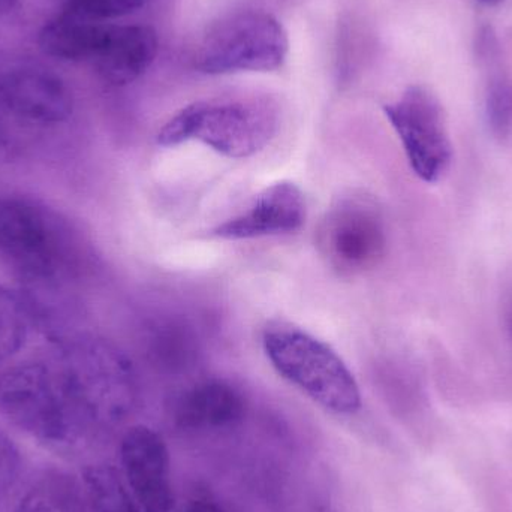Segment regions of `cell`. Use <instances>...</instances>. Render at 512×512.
Segmentation results:
<instances>
[{
  "label": "cell",
  "instance_id": "cell-5",
  "mask_svg": "<svg viewBox=\"0 0 512 512\" xmlns=\"http://www.w3.org/2000/svg\"><path fill=\"white\" fill-rule=\"evenodd\" d=\"M262 346L274 370L322 408L340 415L361 408L354 375L327 343L294 325L274 322L265 328Z\"/></svg>",
  "mask_w": 512,
  "mask_h": 512
},
{
  "label": "cell",
  "instance_id": "cell-24",
  "mask_svg": "<svg viewBox=\"0 0 512 512\" xmlns=\"http://www.w3.org/2000/svg\"><path fill=\"white\" fill-rule=\"evenodd\" d=\"M510 327H511V331H512V313H511V316H510Z\"/></svg>",
  "mask_w": 512,
  "mask_h": 512
},
{
  "label": "cell",
  "instance_id": "cell-16",
  "mask_svg": "<svg viewBox=\"0 0 512 512\" xmlns=\"http://www.w3.org/2000/svg\"><path fill=\"white\" fill-rule=\"evenodd\" d=\"M487 122L498 138H507L512 132V81L504 75L490 80L487 90Z\"/></svg>",
  "mask_w": 512,
  "mask_h": 512
},
{
  "label": "cell",
  "instance_id": "cell-11",
  "mask_svg": "<svg viewBox=\"0 0 512 512\" xmlns=\"http://www.w3.org/2000/svg\"><path fill=\"white\" fill-rule=\"evenodd\" d=\"M120 460L129 489L141 511L174 510L170 453L159 433L146 426L129 429L120 445Z\"/></svg>",
  "mask_w": 512,
  "mask_h": 512
},
{
  "label": "cell",
  "instance_id": "cell-8",
  "mask_svg": "<svg viewBox=\"0 0 512 512\" xmlns=\"http://www.w3.org/2000/svg\"><path fill=\"white\" fill-rule=\"evenodd\" d=\"M385 230L375 204L363 195L339 198L318 231V248L328 264L342 274L375 267L385 252Z\"/></svg>",
  "mask_w": 512,
  "mask_h": 512
},
{
  "label": "cell",
  "instance_id": "cell-15",
  "mask_svg": "<svg viewBox=\"0 0 512 512\" xmlns=\"http://www.w3.org/2000/svg\"><path fill=\"white\" fill-rule=\"evenodd\" d=\"M32 321L29 303L0 285V361L14 357L24 348Z\"/></svg>",
  "mask_w": 512,
  "mask_h": 512
},
{
  "label": "cell",
  "instance_id": "cell-23",
  "mask_svg": "<svg viewBox=\"0 0 512 512\" xmlns=\"http://www.w3.org/2000/svg\"><path fill=\"white\" fill-rule=\"evenodd\" d=\"M478 2L483 3V5L487 6H496L499 5V3L504 2V0H478Z\"/></svg>",
  "mask_w": 512,
  "mask_h": 512
},
{
  "label": "cell",
  "instance_id": "cell-12",
  "mask_svg": "<svg viewBox=\"0 0 512 512\" xmlns=\"http://www.w3.org/2000/svg\"><path fill=\"white\" fill-rule=\"evenodd\" d=\"M306 201L292 182H277L259 192L240 215L212 231L224 240H249L294 233L303 227Z\"/></svg>",
  "mask_w": 512,
  "mask_h": 512
},
{
  "label": "cell",
  "instance_id": "cell-7",
  "mask_svg": "<svg viewBox=\"0 0 512 512\" xmlns=\"http://www.w3.org/2000/svg\"><path fill=\"white\" fill-rule=\"evenodd\" d=\"M56 363L87 426L114 420L128 408L131 369L125 357L104 340H69Z\"/></svg>",
  "mask_w": 512,
  "mask_h": 512
},
{
  "label": "cell",
  "instance_id": "cell-18",
  "mask_svg": "<svg viewBox=\"0 0 512 512\" xmlns=\"http://www.w3.org/2000/svg\"><path fill=\"white\" fill-rule=\"evenodd\" d=\"M146 0H66L65 11L92 20L110 21L138 11Z\"/></svg>",
  "mask_w": 512,
  "mask_h": 512
},
{
  "label": "cell",
  "instance_id": "cell-22",
  "mask_svg": "<svg viewBox=\"0 0 512 512\" xmlns=\"http://www.w3.org/2000/svg\"><path fill=\"white\" fill-rule=\"evenodd\" d=\"M8 120V117H6L5 114L2 113V110H0V146H2L6 140V132H8V129H6V122H8Z\"/></svg>",
  "mask_w": 512,
  "mask_h": 512
},
{
  "label": "cell",
  "instance_id": "cell-21",
  "mask_svg": "<svg viewBox=\"0 0 512 512\" xmlns=\"http://www.w3.org/2000/svg\"><path fill=\"white\" fill-rule=\"evenodd\" d=\"M18 0H0V17L11 14L17 8Z\"/></svg>",
  "mask_w": 512,
  "mask_h": 512
},
{
  "label": "cell",
  "instance_id": "cell-9",
  "mask_svg": "<svg viewBox=\"0 0 512 512\" xmlns=\"http://www.w3.org/2000/svg\"><path fill=\"white\" fill-rule=\"evenodd\" d=\"M384 113L414 173L424 182L441 179L451 162V143L435 96L423 87H409L396 102L385 105Z\"/></svg>",
  "mask_w": 512,
  "mask_h": 512
},
{
  "label": "cell",
  "instance_id": "cell-13",
  "mask_svg": "<svg viewBox=\"0 0 512 512\" xmlns=\"http://www.w3.org/2000/svg\"><path fill=\"white\" fill-rule=\"evenodd\" d=\"M245 409V399L233 385L210 381L183 394L174 417L182 429L216 430L239 423Z\"/></svg>",
  "mask_w": 512,
  "mask_h": 512
},
{
  "label": "cell",
  "instance_id": "cell-3",
  "mask_svg": "<svg viewBox=\"0 0 512 512\" xmlns=\"http://www.w3.org/2000/svg\"><path fill=\"white\" fill-rule=\"evenodd\" d=\"M279 128V108L267 96H233L192 102L158 132L156 143L174 147L198 140L227 158L261 152Z\"/></svg>",
  "mask_w": 512,
  "mask_h": 512
},
{
  "label": "cell",
  "instance_id": "cell-17",
  "mask_svg": "<svg viewBox=\"0 0 512 512\" xmlns=\"http://www.w3.org/2000/svg\"><path fill=\"white\" fill-rule=\"evenodd\" d=\"M15 512H80L77 502L65 487L45 484L30 490Z\"/></svg>",
  "mask_w": 512,
  "mask_h": 512
},
{
  "label": "cell",
  "instance_id": "cell-14",
  "mask_svg": "<svg viewBox=\"0 0 512 512\" xmlns=\"http://www.w3.org/2000/svg\"><path fill=\"white\" fill-rule=\"evenodd\" d=\"M84 489L93 512H138L134 496L129 495L116 469L93 465L84 469Z\"/></svg>",
  "mask_w": 512,
  "mask_h": 512
},
{
  "label": "cell",
  "instance_id": "cell-4",
  "mask_svg": "<svg viewBox=\"0 0 512 512\" xmlns=\"http://www.w3.org/2000/svg\"><path fill=\"white\" fill-rule=\"evenodd\" d=\"M0 411L18 429L51 447L75 444L89 429L56 361L9 369L0 378Z\"/></svg>",
  "mask_w": 512,
  "mask_h": 512
},
{
  "label": "cell",
  "instance_id": "cell-1",
  "mask_svg": "<svg viewBox=\"0 0 512 512\" xmlns=\"http://www.w3.org/2000/svg\"><path fill=\"white\" fill-rule=\"evenodd\" d=\"M0 256L38 300L60 294L87 262L83 240L65 218L20 197L0 200Z\"/></svg>",
  "mask_w": 512,
  "mask_h": 512
},
{
  "label": "cell",
  "instance_id": "cell-20",
  "mask_svg": "<svg viewBox=\"0 0 512 512\" xmlns=\"http://www.w3.org/2000/svg\"><path fill=\"white\" fill-rule=\"evenodd\" d=\"M186 512H225L222 510L219 505H216L215 502L209 501H198L195 504H192L191 507L188 508Z\"/></svg>",
  "mask_w": 512,
  "mask_h": 512
},
{
  "label": "cell",
  "instance_id": "cell-2",
  "mask_svg": "<svg viewBox=\"0 0 512 512\" xmlns=\"http://www.w3.org/2000/svg\"><path fill=\"white\" fill-rule=\"evenodd\" d=\"M39 47L63 62L84 63L104 83L128 86L149 71L158 56L155 30L141 24H111L63 11L39 32Z\"/></svg>",
  "mask_w": 512,
  "mask_h": 512
},
{
  "label": "cell",
  "instance_id": "cell-6",
  "mask_svg": "<svg viewBox=\"0 0 512 512\" xmlns=\"http://www.w3.org/2000/svg\"><path fill=\"white\" fill-rule=\"evenodd\" d=\"M288 53V33L274 15L239 9L210 24L198 45L195 68L207 75L273 72L282 68Z\"/></svg>",
  "mask_w": 512,
  "mask_h": 512
},
{
  "label": "cell",
  "instance_id": "cell-10",
  "mask_svg": "<svg viewBox=\"0 0 512 512\" xmlns=\"http://www.w3.org/2000/svg\"><path fill=\"white\" fill-rule=\"evenodd\" d=\"M0 110L9 120L48 128L71 119L74 95L54 72L18 66L0 72Z\"/></svg>",
  "mask_w": 512,
  "mask_h": 512
},
{
  "label": "cell",
  "instance_id": "cell-19",
  "mask_svg": "<svg viewBox=\"0 0 512 512\" xmlns=\"http://www.w3.org/2000/svg\"><path fill=\"white\" fill-rule=\"evenodd\" d=\"M20 471V451L14 441L0 430V498L15 486Z\"/></svg>",
  "mask_w": 512,
  "mask_h": 512
}]
</instances>
